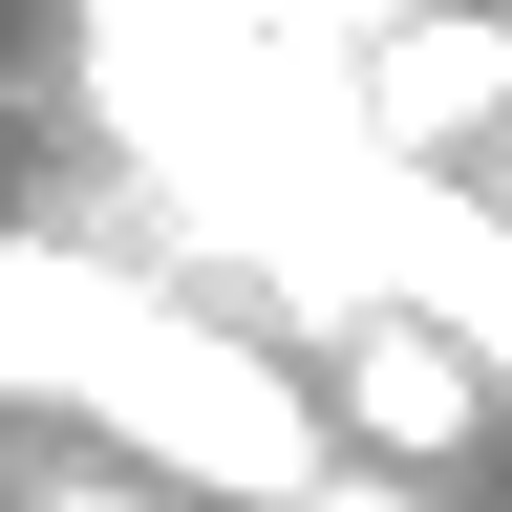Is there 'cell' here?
<instances>
[{
    "label": "cell",
    "mask_w": 512,
    "mask_h": 512,
    "mask_svg": "<svg viewBox=\"0 0 512 512\" xmlns=\"http://www.w3.org/2000/svg\"><path fill=\"white\" fill-rule=\"evenodd\" d=\"M64 448H107V470H150V491H192V512H256V491H299L342 427H320V384L256 342L235 299L150 278V299H128V342L86 363V406H64Z\"/></svg>",
    "instance_id": "cell-1"
},
{
    "label": "cell",
    "mask_w": 512,
    "mask_h": 512,
    "mask_svg": "<svg viewBox=\"0 0 512 512\" xmlns=\"http://www.w3.org/2000/svg\"><path fill=\"white\" fill-rule=\"evenodd\" d=\"M299 384H320V427H342L363 470H448V448L491 427V363H448L427 320H384V299L320 320V363H299Z\"/></svg>",
    "instance_id": "cell-2"
},
{
    "label": "cell",
    "mask_w": 512,
    "mask_h": 512,
    "mask_svg": "<svg viewBox=\"0 0 512 512\" xmlns=\"http://www.w3.org/2000/svg\"><path fill=\"white\" fill-rule=\"evenodd\" d=\"M128 299H150V256H107V235H43V214H0V406H86V363L128 342Z\"/></svg>",
    "instance_id": "cell-3"
},
{
    "label": "cell",
    "mask_w": 512,
    "mask_h": 512,
    "mask_svg": "<svg viewBox=\"0 0 512 512\" xmlns=\"http://www.w3.org/2000/svg\"><path fill=\"white\" fill-rule=\"evenodd\" d=\"M256 512H448V491H427V470H363V448H320V470L256 491Z\"/></svg>",
    "instance_id": "cell-4"
},
{
    "label": "cell",
    "mask_w": 512,
    "mask_h": 512,
    "mask_svg": "<svg viewBox=\"0 0 512 512\" xmlns=\"http://www.w3.org/2000/svg\"><path fill=\"white\" fill-rule=\"evenodd\" d=\"M22 512H192V491H150V470H107V448H64V470H43Z\"/></svg>",
    "instance_id": "cell-5"
}]
</instances>
